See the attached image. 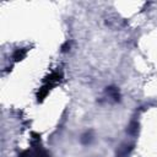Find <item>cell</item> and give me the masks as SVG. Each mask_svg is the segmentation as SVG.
Listing matches in <instances>:
<instances>
[{"instance_id": "obj_1", "label": "cell", "mask_w": 157, "mask_h": 157, "mask_svg": "<svg viewBox=\"0 0 157 157\" xmlns=\"http://www.w3.org/2000/svg\"><path fill=\"white\" fill-rule=\"evenodd\" d=\"M25 55H26V50H23V49H18V50H16V53H15V55H13V59L17 61V60H21Z\"/></svg>"}]
</instances>
